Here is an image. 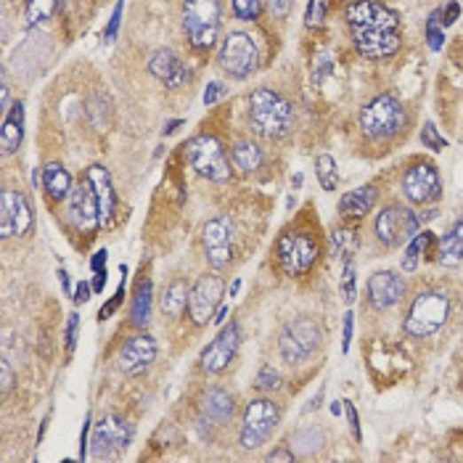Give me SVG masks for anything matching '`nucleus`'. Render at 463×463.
<instances>
[{
    "instance_id": "nucleus-1",
    "label": "nucleus",
    "mask_w": 463,
    "mask_h": 463,
    "mask_svg": "<svg viewBox=\"0 0 463 463\" xmlns=\"http://www.w3.org/2000/svg\"><path fill=\"white\" fill-rule=\"evenodd\" d=\"M347 24L355 48L365 59H389L400 51V19L392 8L376 0H352L347 5Z\"/></svg>"
},
{
    "instance_id": "nucleus-2",
    "label": "nucleus",
    "mask_w": 463,
    "mask_h": 463,
    "mask_svg": "<svg viewBox=\"0 0 463 463\" xmlns=\"http://www.w3.org/2000/svg\"><path fill=\"white\" fill-rule=\"evenodd\" d=\"M249 122L260 138H284L294 125V106L281 93L260 88L249 96Z\"/></svg>"
},
{
    "instance_id": "nucleus-3",
    "label": "nucleus",
    "mask_w": 463,
    "mask_h": 463,
    "mask_svg": "<svg viewBox=\"0 0 463 463\" xmlns=\"http://www.w3.org/2000/svg\"><path fill=\"white\" fill-rule=\"evenodd\" d=\"M405 106L395 96H376L360 112V130L371 141L395 138L405 128Z\"/></svg>"
},
{
    "instance_id": "nucleus-4",
    "label": "nucleus",
    "mask_w": 463,
    "mask_h": 463,
    "mask_svg": "<svg viewBox=\"0 0 463 463\" xmlns=\"http://www.w3.org/2000/svg\"><path fill=\"white\" fill-rule=\"evenodd\" d=\"M183 29L196 51H209L220 32V0H185Z\"/></svg>"
},
{
    "instance_id": "nucleus-5",
    "label": "nucleus",
    "mask_w": 463,
    "mask_h": 463,
    "mask_svg": "<svg viewBox=\"0 0 463 463\" xmlns=\"http://www.w3.org/2000/svg\"><path fill=\"white\" fill-rule=\"evenodd\" d=\"M448 315H451V300L445 292H437V289L421 292L408 310L405 331L416 339H427L445 326Z\"/></svg>"
},
{
    "instance_id": "nucleus-6",
    "label": "nucleus",
    "mask_w": 463,
    "mask_h": 463,
    "mask_svg": "<svg viewBox=\"0 0 463 463\" xmlns=\"http://www.w3.org/2000/svg\"><path fill=\"white\" fill-rule=\"evenodd\" d=\"M281 421V411L273 400H252L244 411V419H241V432H239V440H241V448L247 451H257L268 443V437L273 435V429L279 427Z\"/></svg>"
},
{
    "instance_id": "nucleus-7",
    "label": "nucleus",
    "mask_w": 463,
    "mask_h": 463,
    "mask_svg": "<svg viewBox=\"0 0 463 463\" xmlns=\"http://www.w3.org/2000/svg\"><path fill=\"white\" fill-rule=\"evenodd\" d=\"M320 341H323L320 326L312 318H297V320L286 323V328L281 331L279 349H281L286 363L300 365V363H305V360H310L315 355Z\"/></svg>"
},
{
    "instance_id": "nucleus-8",
    "label": "nucleus",
    "mask_w": 463,
    "mask_h": 463,
    "mask_svg": "<svg viewBox=\"0 0 463 463\" xmlns=\"http://www.w3.org/2000/svg\"><path fill=\"white\" fill-rule=\"evenodd\" d=\"M185 156L201 177H207L212 183H228L231 180V164H228L225 152H223V146L215 136L191 138L188 146H185Z\"/></svg>"
},
{
    "instance_id": "nucleus-9",
    "label": "nucleus",
    "mask_w": 463,
    "mask_h": 463,
    "mask_svg": "<svg viewBox=\"0 0 463 463\" xmlns=\"http://www.w3.org/2000/svg\"><path fill=\"white\" fill-rule=\"evenodd\" d=\"M276 255H279V263H281L284 273L294 279V276H305L310 268L318 263L320 249H318L315 239H310L308 233L286 231L276 244Z\"/></svg>"
},
{
    "instance_id": "nucleus-10",
    "label": "nucleus",
    "mask_w": 463,
    "mask_h": 463,
    "mask_svg": "<svg viewBox=\"0 0 463 463\" xmlns=\"http://www.w3.org/2000/svg\"><path fill=\"white\" fill-rule=\"evenodd\" d=\"M419 225H421V217L416 212H411L408 207L392 204L384 212H379L373 231H376V239L384 247H400V244H408L416 236Z\"/></svg>"
},
{
    "instance_id": "nucleus-11",
    "label": "nucleus",
    "mask_w": 463,
    "mask_h": 463,
    "mask_svg": "<svg viewBox=\"0 0 463 463\" xmlns=\"http://www.w3.org/2000/svg\"><path fill=\"white\" fill-rule=\"evenodd\" d=\"M220 64L233 77H249L260 64L257 43L252 40V35L231 32L223 43V48H220Z\"/></svg>"
},
{
    "instance_id": "nucleus-12",
    "label": "nucleus",
    "mask_w": 463,
    "mask_h": 463,
    "mask_svg": "<svg viewBox=\"0 0 463 463\" xmlns=\"http://www.w3.org/2000/svg\"><path fill=\"white\" fill-rule=\"evenodd\" d=\"M201 244H204V255L207 263L215 271H223L231 265L233 260V228L228 223V217H215L204 225L201 231Z\"/></svg>"
},
{
    "instance_id": "nucleus-13",
    "label": "nucleus",
    "mask_w": 463,
    "mask_h": 463,
    "mask_svg": "<svg viewBox=\"0 0 463 463\" xmlns=\"http://www.w3.org/2000/svg\"><path fill=\"white\" fill-rule=\"evenodd\" d=\"M403 191L413 204H432L443 196V177L435 164L419 161L405 172Z\"/></svg>"
},
{
    "instance_id": "nucleus-14",
    "label": "nucleus",
    "mask_w": 463,
    "mask_h": 463,
    "mask_svg": "<svg viewBox=\"0 0 463 463\" xmlns=\"http://www.w3.org/2000/svg\"><path fill=\"white\" fill-rule=\"evenodd\" d=\"M223 292H225V284L220 276H201L193 286H191V294H188V315L196 326H204L209 323V318L215 315V310L220 308V300H223Z\"/></svg>"
},
{
    "instance_id": "nucleus-15",
    "label": "nucleus",
    "mask_w": 463,
    "mask_h": 463,
    "mask_svg": "<svg viewBox=\"0 0 463 463\" xmlns=\"http://www.w3.org/2000/svg\"><path fill=\"white\" fill-rule=\"evenodd\" d=\"M130 440H133V427L125 419H120V416H106V419H101L93 427L90 451H93L96 459L112 456V453H122V451H128Z\"/></svg>"
},
{
    "instance_id": "nucleus-16",
    "label": "nucleus",
    "mask_w": 463,
    "mask_h": 463,
    "mask_svg": "<svg viewBox=\"0 0 463 463\" xmlns=\"http://www.w3.org/2000/svg\"><path fill=\"white\" fill-rule=\"evenodd\" d=\"M32 228V207L24 193L5 188L0 193V236H24Z\"/></svg>"
},
{
    "instance_id": "nucleus-17",
    "label": "nucleus",
    "mask_w": 463,
    "mask_h": 463,
    "mask_svg": "<svg viewBox=\"0 0 463 463\" xmlns=\"http://www.w3.org/2000/svg\"><path fill=\"white\" fill-rule=\"evenodd\" d=\"M69 223L80 231V233H93L101 225V215H98V199L93 185L88 183V177L72 188L69 193Z\"/></svg>"
},
{
    "instance_id": "nucleus-18",
    "label": "nucleus",
    "mask_w": 463,
    "mask_h": 463,
    "mask_svg": "<svg viewBox=\"0 0 463 463\" xmlns=\"http://www.w3.org/2000/svg\"><path fill=\"white\" fill-rule=\"evenodd\" d=\"M239 323H228L201 352V368L207 373H223L239 352Z\"/></svg>"
},
{
    "instance_id": "nucleus-19",
    "label": "nucleus",
    "mask_w": 463,
    "mask_h": 463,
    "mask_svg": "<svg viewBox=\"0 0 463 463\" xmlns=\"http://www.w3.org/2000/svg\"><path fill=\"white\" fill-rule=\"evenodd\" d=\"M154 360H156L154 336L141 334V336H133L130 341H125V347H122L120 355H117V368H120L125 376H138V373H144Z\"/></svg>"
},
{
    "instance_id": "nucleus-20",
    "label": "nucleus",
    "mask_w": 463,
    "mask_h": 463,
    "mask_svg": "<svg viewBox=\"0 0 463 463\" xmlns=\"http://www.w3.org/2000/svg\"><path fill=\"white\" fill-rule=\"evenodd\" d=\"M405 294V281L392 271H379L368 279V297L376 310H389Z\"/></svg>"
},
{
    "instance_id": "nucleus-21",
    "label": "nucleus",
    "mask_w": 463,
    "mask_h": 463,
    "mask_svg": "<svg viewBox=\"0 0 463 463\" xmlns=\"http://www.w3.org/2000/svg\"><path fill=\"white\" fill-rule=\"evenodd\" d=\"M85 177H88V183H90L93 191H96L101 225H109V223H112V215H114V207H117V193H114V185H112V175H109L106 167L93 164V167H88Z\"/></svg>"
},
{
    "instance_id": "nucleus-22",
    "label": "nucleus",
    "mask_w": 463,
    "mask_h": 463,
    "mask_svg": "<svg viewBox=\"0 0 463 463\" xmlns=\"http://www.w3.org/2000/svg\"><path fill=\"white\" fill-rule=\"evenodd\" d=\"M149 69L159 82H164L167 88H183L191 80V72L185 69V64L172 53V51H156L149 59Z\"/></svg>"
},
{
    "instance_id": "nucleus-23",
    "label": "nucleus",
    "mask_w": 463,
    "mask_h": 463,
    "mask_svg": "<svg viewBox=\"0 0 463 463\" xmlns=\"http://www.w3.org/2000/svg\"><path fill=\"white\" fill-rule=\"evenodd\" d=\"M231 419H233V397L220 387L207 389L201 397V421H209L215 427H225Z\"/></svg>"
},
{
    "instance_id": "nucleus-24",
    "label": "nucleus",
    "mask_w": 463,
    "mask_h": 463,
    "mask_svg": "<svg viewBox=\"0 0 463 463\" xmlns=\"http://www.w3.org/2000/svg\"><path fill=\"white\" fill-rule=\"evenodd\" d=\"M21 141H24V104L16 101L11 106V112L3 117V130H0V149H3V154H16Z\"/></svg>"
},
{
    "instance_id": "nucleus-25",
    "label": "nucleus",
    "mask_w": 463,
    "mask_h": 463,
    "mask_svg": "<svg viewBox=\"0 0 463 463\" xmlns=\"http://www.w3.org/2000/svg\"><path fill=\"white\" fill-rule=\"evenodd\" d=\"M376 199H379L376 185H360L355 191H347L339 199V215L341 217H363L376 207Z\"/></svg>"
},
{
    "instance_id": "nucleus-26",
    "label": "nucleus",
    "mask_w": 463,
    "mask_h": 463,
    "mask_svg": "<svg viewBox=\"0 0 463 463\" xmlns=\"http://www.w3.org/2000/svg\"><path fill=\"white\" fill-rule=\"evenodd\" d=\"M43 188L53 201H64L72 193V175L64 164L51 161L43 167Z\"/></svg>"
},
{
    "instance_id": "nucleus-27",
    "label": "nucleus",
    "mask_w": 463,
    "mask_h": 463,
    "mask_svg": "<svg viewBox=\"0 0 463 463\" xmlns=\"http://www.w3.org/2000/svg\"><path fill=\"white\" fill-rule=\"evenodd\" d=\"M437 260L445 265V268H456L463 263V220H459L440 241V249H437Z\"/></svg>"
},
{
    "instance_id": "nucleus-28",
    "label": "nucleus",
    "mask_w": 463,
    "mask_h": 463,
    "mask_svg": "<svg viewBox=\"0 0 463 463\" xmlns=\"http://www.w3.org/2000/svg\"><path fill=\"white\" fill-rule=\"evenodd\" d=\"M188 294H191V289H188L185 281H172L164 289V294H161V310H164V315L180 318L183 310L188 308Z\"/></svg>"
},
{
    "instance_id": "nucleus-29",
    "label": "nucleus",
    "mask_w": 463,
    "mask_h": 463,
    "mask_svg": "<svg viewBox=\"0 0 463 463\" xmlns=\"http://www.w3.org/2000/svg\"><path fill=\"white\" fill-rule=\"evenodd\" d=\"M231 159H233L236 169H241V172H257L263 167V161H265L263 149L257 144H249V141L236 144L233 152H231Z\"/></svg>"
},
{
    "instance_id": "nucleus-30",
    "label": "nucleus",
    "mask_w": 463,
    "mask_h": 463,
    "mask_svg": "<svg viewBox=\"0 0 463 463\" xmlns=\"http://www.w3.org/2000/svg\"><path fill=\"white\" fill-rule=\"evenodd\" d=\"M130 318L136 326H146L149 318H152V281L144 279L136 289V297H133V308H130Z\"/></svg>"
},
{
    "instance_id": "nucleus-31",
    "label": "nucleus",
    "mask_w": 463,
    "mask_h": 463,
    "mask_svg": "<svg viewBox=\"0 0 463 463\" xmlns=\"http://www.w3.org/2000/svg\"><path fill=\"white\" fill-rule=\"evenodd\" d=\"M315 175H318L323 191H336V185H339V172H336V161H334V156L328 154L318 156V159H315Z\"/></svg>"
},
{
    "instance_id": "nucleus-32",
    "label": "nucleus",
    "mask_w": 463,
    "mask_h": 463,
    "mask_svg": "<svg viewBox=\"0 0 463 463\" xmlns=\"http://www.w3.org/2000/svg\"><path fill=\"white\" fill-rule=\"evenodd\" d=\"M432 241H435V236H432V233H421V236H416V239L408 244V249H405V255H403V263H400L405 273H413V271H416L419 257L427 252V247H429Z\"/></svg>"
},
{
    "instance_id": "nucleus-33",
    "label": "nucleus",
    "mask_w": 463,
    "mask_h": 463,
    "mask_svg": "<svg viewBox=\"0 0 463 463\" xmlns=\"http://www.w3.org/2000/svg\"><path fill=\"white\" fill-rule=\"evenodd\" d=\"M56 11V0H27V21L32 27L48 21Z\"/></svg>"
},
{
    "instance_id": "nucleus-34",
    "label": "nucleus",
    "mask_w": 463,
    "mask_h": 463,
    "mask_svg": "<svg viewBox=\"0 0 463 463\" xmlns=\"http://www.w3.org/2000/svg\"><path fill=\"white\" fill-rule=\"evenodd\" d=\"M294 445H297V451L302 453V456H312L315 451H320V445H323V432L320 429H302L297 437H294Z\"/></svg>"
},
{
    "instance_id": "nucleus-35",
    "label": "nucleus",
    "mask_w": 463,
    "mask_h": 463,
    "mask_svg": "<svg viewBox=\"0 0 463 463\" xmlns=\"http://www.w3.org/2000/svg\"><path fill=\"white\" fill-rule=\"evenodd\" d=\"M341 294H344V302H355L357 297V276H355V263L347 257L344 260V273H341Z\"/></svg>"
},
{
    "instance_id": "nucleus-36",
    "label": "nucleus",
    "mask_w": 463,
    "mask_h": 463,
    "mask_svg": "<svg viewBox=\"0 0 463 463\" xmlns=\"http://www.w3.org/2000/svg\"><path fill=\"white\" fill-rule=\"evenodd\" d=\"M357 244H360V239L355 236V231H349V228H344V231H334V247L341 252L344 260L352 257V252L357 249Z\"/></svg>"
},
{
    "instance_id": "nucleus-37",
    "label": "nucleus",
    "mask_w": 463,
    "mask_h": 463,
    "mask_svg": "<svg viewBox=\"0 0 463 463\" xmlns=\"http://www.w3.org/2000/svg\"><path fill=\"white\" fill-rule=\"evenodd\" d=\"M421 144H424L427 149H432V152H445V149H448V141L437 133V128H435L432 122L424 125V130H421Z\"/></svg>"
},
{
    "instance_id": "nucleus-38",
    "label": "nucleus",
    "mask_w": 463,
    "mask_h": 463,
    "mask_svg": "<svg viewBox=\"0 0 463 463\" xmlns=\"http://www.w3.org/2000/svg\"><path fill=\"white\" fill-rule=\"evenodd\" d=\"M326 13H328V0H310L308 11H305V24L320 27L326 21Z\"/></svg>"
},
{
    "instance_id": "nucleus-39",
    "label": "nucleus",
    "mask_w": 463,
    "mask_h": 463,
    "mask_svg": "<svg viewBox=\"0 0 463 463\" xmlns=\"http://www.w3.org/2000/svg\"><path fill=\"white\" fill-rule=\"evenodd\" d=\"M233 11H236V16H239V19L252 21V19H257V16H260L263 3H260V0H233Z\"/></svg>"
},
{
    "instance_id": "nucleus-40",
    "label": "nucleus",
    "mask_w": 463,
    "mask_h": 463,
    "mask_svg": "<svg viewBox=\"0 0 463 463\" xmlns=\"http://www.w3.org/2000/svg\"><path fill=\"white\" fill-rule=\"evenodd\" d=\"M257 387H260V389H265V392L279 389V387H281V373H279V371H273L271 365H265V368L257 373Z\"/></svg>"
},
{
    "instance_id": "nucleus-41",
    "label": "nucleus",
    "mask_w": 463,
    "mask_h": 463,
    "mask_svg": "<svg viewBox=\"0 0 463 463\" xmlns=\"http://www.w3.org/2000/svg\"><path fill=\"white\" fill-rule=\"evenodd\" d=\"M437 19H440V11H435V13H432L429 27H427V37H429L432 51H440V48H443V43H445V35H443V29L437 27Z\"/></svg>"
},
{
    "instance_id": "nucleus-42",
    "label": "nucleus",
    "mask_w": 463,
    "mask_h": 463,
    "mask_svg": "<svg viewBox=\"0 0 463 463\" xmlns=\"http://www.w3.org/2000/svg\"><path fill=\"white\" fill-rule=\"evenodd\" d=\"M122 300H125V279H122V284H120L117 294H114V297H112V300H109V302H106L104 308H101V312H98V318H101V320L112 318V315H114V312L120 310V305H122Z\"/></svg>"
},
{
    "instance_id": "nucleus-43",
    "label": "nucleus",
    "mask_w": 463,
    "mask_h": 463,
    "mask_svg": "<svg viewBox=\"0 0 463 463\" xmlns=\"http://www.w3.org/2000/svg\"><path fill=\"white\" fill-rule=\"evenodd\" d=\"M344 413H347V421H349L352 437H355V440L360 443V437H363V435H360V419H357V411H355V405H352V403H347V400H344Z\"/></svg>"
},
{
    "instance_id": "nucleus-44",
    "label": "nucleus",
    "mask_w": 463,
    "mask_h": 463,
    "mask_svg": "<svg viewBox=\"0 0 463 463\" xmlns=\"http://www.w3.org/2000/svg\"><path fill=\"white\" fill-rule=\"evenodd\" d=\"M77 312H72L69 315V323H67V352L72 355V349H75V344H77Z\"/></svg>"
},
{
    "instance_id": "nucleus-45",
    "label": "nucleus",
    "mask_w": 463,
    "mask_h": 463,
    "mask_svg": "<svg viewBox=\"0 0 463 463\" xmlns=\"http://www.w3.org/2000/svg\"><path fill=\"white\" fill-rule=\"evenodd\" d=\"M268 8L276 19H286L292 11V0H268Z\"/></svg>"
},
{
    "instance_id": "nucleus-46",
    "label": "nucleus",
    "mask_w": 463,
    "mask_h": 463,
    "mask_svg": "<svg viewBox=\"0 0 463 463\" xmlns=\"http://www.w3.org/2000/svg\"><path fill=\"white\" fill-rule=\"evenodd\" d=\"M122 0L117 3V8H114V13H112V21H109V29H106V40H114L117 37V27H120V16H122Z\"/></svg>"
},
{
    "instance_id": "nucleus-47",
    "label": "nucleus",
    "mask_w": 463,
    "mask_h": 463,
    "mask_svg": "<svg viewBox=\"0 0 463 463\" xmlns=\"http://www.w3.org/2000/svg\"><path fill=\"white\" fill-rule=\"evenodd\" d=\"M90 294H93V284H77V289H75V302L77 305H85V302H90Z\"/></svg>"
},
{
    "instance_id": "nucleus-48",
    "label": "nucleus",
    "mask_w": 463,
    "mask_h": 463,
    "mask_svg": "<svg viewBox=\"0 0 463 463\" xmlns=\"http://www.w3.org/2000/svg\"><path fill=\"white\" fill-rule=\"evenodd\" d=\"M11 384H13V373H11L8 363L3 360V363H0V389H3V395L11 389Z\"/></svg>"
},
{
    "instance_id": "nucleus-49",
    "label": "nucleus",
    "mask_w": 463,
    "mask_h": 463,
    "mask_svg": "<svg viewBox=\"0 0 463 463\" xmlns=\"http://www.w3.org/2000/svg\"><path fill=\"white\" fill-rule=\"evenodd\" d=\"M88 435H90V413L85 416V424H82V437H80V459H88Z\"/></svg>"
},
{
    "instance_id": "nucleus-50",
    "label": "nucleus",
    "mask_w": 463,
    "mask_h": 463,
    "mask_svg": "<svg viewBox=\"0 0 463 463\" xmlns=\"http://www.w3.org/2000/svg\"><path fill=\"white\" fill-rule=\"evenodd\" d=\"M459 13H461V5H459V3H451V5L443 11V24H445V27H451V24L459 19Z\"/></svg>"
},
{
    "instance_id": "nucleus-51",
    "label": "nucleus",
    "mask_w": 463,
    "mask_h": 463,
    "mask_svg": "<svg viewBox=\"0 0 463 463\" xmlns=\"http://www.w3.org/2000/svg\"><path fill=\"white\" fill-rule=\"evenodd\" d=\"M220 93H223V85H220V82H212V85L204 90V104H207V106H212V104L220 98Z\"/></svg>"
},
{
    "instance_id": "nucleus-52",
    "label": "nucleus",
    "mask_w": 463,
    "mask_h": 463,
    "mask_svg": "<svg viewBox=\"0 0 463 463\" xmlns=\"http://www.w3.org/2000/svg\"><path fill=\"white\" fill-rule=\"evenodd\" d=\"M349 341H352V312L344 315V339H341V349L344 352L349 349Z\"/></svg>"
},
{
    "instance_id": "nucleus-53",
    "label": "nucleus",
    "mask_w": 463,
    "mask_h": 463,
    "mask_svg": "<svg viewBox=\"0 0 463 463\" xmlns=\"http://www.w3.org/2000/svg\"><path fill=\"white\" fill-rule=\"evenodd\" d=\"M106 257H109V255H106V249L96 252V255H93V260H90V268H93V271H104V268H106Z\"/></svg>"
},
{
    "instance_id": "nucleus-54",
    "label": "nucleus",
    "mask_w": 463,
    "mask_h": 463,
    "mask_svg": "<svg viewBox=\"0 0 463 463\" xmlns=\"http://www.w3.org/2000/svg\"><path fill=\"white\" fill-rule=\"evenodd\" d=\"M106 286V268L104 271H96V279H93V292H104Z\"/></svg>"
},
{
    "instance_id": "nucleus-55",
    "label": "nucleus",
    "mask_w": 463,
    "mask_h": 463,
    "mask_svg": "<svg viewBox=\"0 0 463 463\" xmlns=\"http://www.w3.org/2000/svg\"><path fill=\"white\" fill-rule=\"evenodd\" d=\"M268 461H294V453H289V451H273L268 456Z\"/></svg>"
},
{
    "instance_id": "nucleus-56",
    "label": "nucleus",
    "mask_w": 463,
    "mask_h": 463,
    "mask_svg": "<svg viewBox=\"0 0 463 463\" xmlns=\"http://www.w3.org/2000/svg\"><path fill=\"white\" fill-rule=\"evenodd\" d=\"M59 281H61V286L67 289V294H72V284H69V273H67V271H59Z\"/></svg>"
},
{
    "instance_id": "nucleus-57",
    "label": "nucleus",
    "mask_w": 463,
    "mask_h": 463,
    "mask_svg": "<svg viewBox=\"0 0 463 463\" xmlns=\"http://www.w3.org/2000/svg\"><path fill=\"white\" fill-rule=\"evenodd\" d=\"M180 125H183V120H172V122H167V125H164V136L175 133V130H177Z\"/></svg>"
},
{
    "instance_id": "nucleus-58",
    "label": "nucleus",
    "mask_w": 463,
    "mask_h": 463,
    "mask_svg": "<svg viewBox=\"0 0 463 463\" xmlns=\"http://www.w3.org/2000/svg\"><path fill=\"white\" fill-rule=\"evenodd\" d=\"M331 413L339 416V413H341V403H334V405H331Z\"/></svg>"
},
{
    "instance_id": "nucleus-59",
    "label": "nucleus",
    "mask_w": 463,
    "mask_h": 463,
    "mask_svg": "<svg viewBox=\"0 0 463 463\" xmlns=\"http://www.w3.org/2000/svg\"><path fill=\"white\" fill-rule=\"evenodd\" d=\"M5 3H8V0H5Z\"/></svg>"
}]
</instances>
